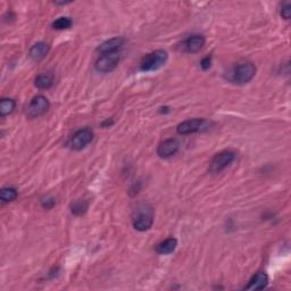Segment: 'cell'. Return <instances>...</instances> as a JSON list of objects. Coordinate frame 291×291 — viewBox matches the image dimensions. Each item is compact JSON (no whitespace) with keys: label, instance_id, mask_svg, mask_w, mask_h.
<instances>
[{"label":"cell","instance_id":"obj_1","mask_svg":"<svg viewBox=\"0 0 291 291\" xmlns=\"http://www.w3.org/2000/svg\"><path fill=\"white\" fill-rule=\"evenodd\" d=\"M154 217L155 213L151 205L148 203H141L133 209L131 215L132 225L138 231H147L152 227Z\"/></svg>","mask_w":291,"mask_h":291},{"label":"cell","instance_id":"obj_2","mask_svg":"<svg viewBox=\"0 0 291 291\" xmlns=\"http://www.w3.org/2000/svg\"><path fill=\"white\" fill-rule=\"evenodd\" d=\"M169 55L163 49L155 50L147 54L140 61V70L142 72H151L160 68H163L166 61H168Z\"/></svg>","mask_w":291,"mask_h":291},{"label":"cell","instance_id":"obj_3","mask_svg":"<svg viewBox=\"0 0 291 291\" xmlns=\"http://www.w3.org/2000/svg\"><path fill=\"white\" fill-rule=\"evenodd\" d=\"M256 66L251 61H242L238 64L232 73V80L238 84H246L254 79Z\"/></svg>","mask_w":291,"mask_h":291},{"label":"cell","instance_id":"obj_4","mask_svg":"<svg viewBox=\"0 0 291 291\" xmlns=\"http://www.w3.org/2000/svg\"><path fill=\"white\" fill-rule=\"evenodd\" d=\"M50 107L49 100L45 96H36L30 103H28L27 107L25 108V115L27 118H38L44 115Z\"/></svg>","mask_w":291,"mask_h":291},{"label":"cell","instance_id":"obj_5","mask_svg":"<svg viewBox=\"0 0 291 291\" xmlns=\"http://www.w3.org/2000/svg\"><path fill=\"white\" fill-rule=\"evenodd\" d=\"M236 159V152L232 150H223L213 157L209 164V172L212 173H219L225 170L233 160Z\"/></svg>","mask_w":291,"mask_h":291},{"label":"cell","instance_id":"obj_6","mask_svg":"<svg viewBox=\"0 0 291 291\" xmlns=\"http://www.w3.org/2000/svg\"><path fill=\"white\" fill-rule=\"evenodd\" d=\"M208 126L209 123L205 118H192V120H187L180 123L178 127H176V131L181 136H187L191 135V133L206 130Z\"/></svg>","mask_w":291,"mask_h":291},{"label":"cell","instance_id":"obj_7","mask_svg":"<svg viewBox=\"0 0 291 291\" xmlns=\"http://www.w3.org/2000/svg\"><path fill=\"white\" fill-rule=\"evenodd\" d=\"M121 56L118 52H112V54H104L97 59L94 68L98 72L108 73L116 69V66L120 63Z\"/></svg>","mask_w":291,"mask_h":291},{"label":"cell","instance_id":"obj_8","mask_svg":"<svg viewBox=\"0 0 291 291\" xmlns=\"http://www.w3.org/2000/svg\"><path fill=\"white\" fill-rule=\"evenodd\" d=\"M93 139V132L90 128H81L76 131L70 140V147L73 150H82L87 147Z\"/></svg>","mask_w":291,"mask_h":291},{"label":"cell","instance_id":"obj_9","mask_svg":"<svg viewBox=\"0 0 291 291\" xmlns=\"http://www.w3.org/2000/svg\"><path fill=\"white\" fill-rule=\"evenodd\" d=\"M205 45V38L200 35H195L185 39L182 44L180 45V50L185 54H195L202 50Z\"/></svg>","mask_w":291,"mask_h":291},{"label":"cell","instance_id":"obj_10","mask_svg":"<svg viewBox=\"0 0 291 291\" xmlns=\"http://www.w3.org/2000/svg\"><path fill=\"white\" fill-rule=\"evenodd\" d=\"M179 141L174 139V138H171V139H166L158 145V147H157V155L164 159L170 158V157L174 156L179 151Z\"/></svg>","mask_w":291,"mask_h":291},{"label":"cell","instance_id":"obj_11","mask_svg":"<svg viewBox=\"0 0 291 291\" xmlns=\"http://www.w3.org/2000/svg\"><path fill=\"white\" fill-rule=\"evenodd\" d=\"M124 44H125V39H124V38L115 37V38H112V39L103 42V44L97 48V51L100 52L102 55L117 52L122 48Z\"/></svg>","mask_w":291,"mask_h":291},{"label":"cell","instance_id":"obj_12","mask_svg":"<svg viewBox=\"0 0 291 291\" xmlns=\"http://www.w3.org/2000/svg\"><path fill=\"white\" fill-rule=\"evenodd\" d=\"M50 50V46L48 44H46L44 41L37 42L36 45H33L30 51H28V57L33 61H40L45 58V57L48 55V52Z\"/></svg>","mask_w":291,"mask_h":291},{"label":"cell","instance_id":"obj_13","mask_svg":"<svg viewBox=\"0 0 291 291\" xmlns=\"http://www.w3.org/2000/svg\"><path fill=\"white\" fill-rule=\"evenodd\" d=\"M269 284V276L266 275L264 272H258L256 273L248 282L246 287L247 290H262L267 287Z\"/></svg>","mask_w":291,"mask_h":291},{"label":"cell","instance_id":"obj_14","mask_svg":"<svg viewBox=\"0 0 291 291\" xmlns=\"http://www.w3.org/2000/svg\"><path fill=\"white\" fill-rule=\"evenodd\" d=\"M54 81H55V74L49 71V72H45L38 75L35 80V85L41 90H46L52 87Z\"/></svg>","mask_w":291,"mask_h":291},{"label":"cell","instance_id":"obj_15","mask_svg":"<svg viewBox=\"0 0 291 291\" xmlns=\"http://www.w3.org/2000/svg\"><path fill=\"white\" fill-rule=\"evenodd\" d=\"M176 246H178V240L175 238H169L156 246V251L160 255H169L176 249Z\"/></svg>","mask_w":291,"mask_h":291},{"label":"cell","instance_id":"obj_16","mask_svg":"<svg viewBox=\"0 0 291 291\" xmlns=\"http://www.w3.org/2000/svg\"><path fill=\"white\" fill-rule=\"evenodd\" d=\"M16 107V103L11 98H3L0 100V115L7 116L14 112Z\"/></svg>","mask_w":291,"mask_h":291},{"label":"cell","instance_id":"obj_17","mask_svg":"<svg viewBox=\"0 0 291 291\" xmlns=\"http://www.w3.org/2000/svg\"><path fill=\"white\" fill-rule=\"evenodd\" d=\"M17 198V190L13 187H5L0 190V199L4 204L11 203Z\"/></svg>","mask_w":291,"mask_h":291},{"label":"cell","instance_id":"obj_18","mask_svg":"<svg viewBox=\"0 0 291 291\" xmlns=\"http://www.w3.org/2000/svg\"><path fill=\"white\" fill-rule=\"evenodd\" d=\"M73 22L70 17H59L52 22L51 26L56 28V30H66V28H70L72 26Z\"/></svg>","mask_w":291,"mask_h":291},{"label":"cell","instance_id":"obj_19","mask_svg":"<svg viewBox=\"0 0 291 291\" xmlns=\"http://www.w3.org/2000/svg\"><path fill=\"white\" fill-rule=\"evenodd\" d=\"M71 209H72V213L76 216L83 215L88 209V203L84 202V200H79V202H75L72 206H71Z\"/></svg>","mask_w":291,"mask_h":291},{"label":"cell","instance_id":"obj_20","mask_svg":"<svg viewBox=\"0 0 291 291\" xmlns=\"http://www.w3.org/2000/svg\"><path fill=\"white\" fill-rule=\"evenodd\" d=\"M281 16H282L284 20H290L291 16V5L289 3L284 4L282 8H281Z\"/></svg>","mask_w":291,"mask_h":291},{"label":"cell","instance_id":"obj_21","mask_svg":"<svg viewBox=\"0 0 291 291\" xmlns=\"http://www.w3.org/2000/svg\"><path fill=\"white\" fill-rule=\"evenodd\" d=\"M211 63H212V57L211 56H207L205 57V58L202 60V63H200V66H202L203 70H208L211 68Z\"/></svg>","mask_w":291,"mask_h":291},{"label":"cell","instance_id":"obj_22","mask_svg":"<svg viewBox=\"0 0 291 291\" xmlns=\"http://www.w3.org/2000/svg\"><path fill=\"white\" fill-rule=\"evenodd\" d=\"M55 206V200L52 198H47L45 200H42V207L46 209H50Z\"/></svg>","mask_w":291,"mask_h":291}]
</instances>
